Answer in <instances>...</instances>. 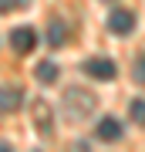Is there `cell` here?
Here are the masks:
<instances>
[{
    "label": "cell",
    "instance_id": "obj_9",
    "mask_svg": "<svg viewBox=\"0 0 145 152\" xmlns=\"http://www.w3.org/2000/svg\"><path fill=\"white\" fill-rule=\"evenodd\" d=\"M135 81L145 85V54H138V61H135Z\"/></svg>",
    "mask_w": 145,
    "mask_h": 152
},
{
    "label": "cell",
    "instance_id": "obj_4",
    "mask_svg": "<svg viewBox=\"0 0 145 152\" xmlns=\"http://www.w3.org/2000/svg\"><path fill=\"white\" fill-rule=\"evenodd\" d=\"M20 102H24V95H20L17 85H4L0 88V112H17Z\"/></svg>",
    "mask_w": 145,
    "mask_h": 152
},
{
    "label": "cell",
    "instance_id": "obj_1",
    "mask_svg": "<svg viewBox=\"0 0 145 152\" xmlns=\"http://www.w3.org/2000/svg\"><path fill=\"white\" fill-rule=\"evenodd\" d=\"M85 75L98 78V81H111V78L118 75V68H115L111 58H88L85 61Z\"/></svg>",
    "mask_w": 145,
    "mask_h": 152
},
{
    "label": "cell",
    "instance_id": "obj_8",
    "mask_svg": "<svg viewBox=\"0 0 145 152\" xmlns=\"http://www.w3.org/2000/svg\"><path fill=\"white\" fill-rule=\"evenodd\" d=\"M47 41H51V48H61V44H64V27H61V24H54L51 34H47Z\"/></svg>",
    "mask_w": 145,
    "mask_h": 152
},
{
    "label": "cell",
    "instance_id": "obj_3",
    "mask_svg": "<svg viewBox=\"0 0 145 152\" xmlns=\"http://www.w3.org/2000/svg\"><path fill=\"white\" fill-rule=\"evenodd\" d=\"M135 27V14L132 10H111L108 14V31L111 34H132Z\"/></svg>",
    "mask_w": 145,
    "mask_h": 152
},
{
    "label": "cell",
    "instance_id": "obj_6",
    "mask_svg": "<svg viewBox=\"0 0 145 152\" xmlns=\"http://www.w3.org/2000/svg\"><path fill=\"white\" fill-rule=\"evenodd\" d=\"M34 75H37L41 85H54L58 81V64H54V61H41V64L34 68Z\"/></svg>",
    "mask_w": 145,
    "mask_h": 152
},
{
    "label": "cell",
    "instance_id": "obj_10",
    "mask_svg": "<svg viewBox=\"0 0 145 152\" xmlns=\"http://www.w3.org/2000/svg\"><path fill=\"white\" fill-rule=\"evenodd\" d=\"M14 7H20V0H0V14H10Z\"/></svg>",
    "mask_w": 145,
    "mask_h": 152
},
{
    "label": "cell",
    "instance_id": "obj_2",
    "mask_svg": "<svg viewBox=\"0 0 145 152\" xmlns=\"http://www.w3.org/2000/svg\"><path fill=\"white\" fill-rule=\"evenodd\" d=\"M10 48L17 51V54H31V51L37 48V34H34L31 27H14L10 31Z\"/></svg>",
    "mask_w": 145,
    "mask_h": 152
},
{
    "label": "cell",
    "instance_id": "obj_5",
    "mask_svg": "<svg viewBox=\"0 0 145 152\" xmlns=\"http://www.w3.org/2000/svg\"><path fill=\"white\" fill-rule=\"evenodd\" d=\"M98 139H101V142H118L122 139V122L111 118V115L101 118V122H98Z\"/></svg>",
    "mask_w": 145,
    "mask_h": 152
},
{
    "label": "cell",
    "instance_id": "obj_7",
    "mask_svg": "<svg viewBox=\"0 0 145 152\" xmlns=\"http://www.w3.org/2000/svg\"><path fill=\"white\" fill-rule=\"evenodd\" d=\"M128 112H132V122L145 129V102H142V98H135V102L128 105Z\"/></svg>",
    "mask_w": 145,
    "mask_h": 152
},
{
    "label": "cell",
    "instance_id": "obj_11",
    "mask_svg": "<svg viewBox=\"0 0 145 152\" xmlns=\"http://www.w3.org/2000/svg\"><path fill=\"white\" fill-rule=\"evenodd\" d=\"M0 152H10V149H7V145H0Z\"/></svg>",
    "mask_w": 145,
    "mask_h": 152
}]
</instances>
